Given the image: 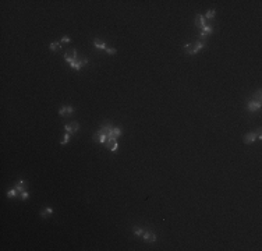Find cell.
I'll use <instances>...</instances> for the list:
<instances>
[{"mask_svg":"<svg viewBox=\"0 0 262 251\" xmlns=\"http://www.w3.org/2000/svg\"><path fill=\"white\" fill-rule=\"evenodd\" d=\"M66 131L68 133V134H74V133H77L80 130V124L77 122H73V123H68V124L64 126Z\"/></svg>","mask_w":262,"mask_h":251,"instance_id":"8992f818","label":"cell"},{"mask_svg":"<svg viewBox=\"0 0 262 251\" xmlns=\"http://www.w3.org/2000/svg\"><path fill=\"white\" fill-rule=\"evenodd\" d=\"M123 134V131H121V128H118V127H113V128L110 130V133H109V137L107 138H113V139H117L120 135Z\"/></svg>","mask_w":262,"mask_h":251,"instance_id":"9c48e42d","label":"cell"},{"mask_svg":"<svg viewBox=\"0 0 262 251\" xmlns=\"http://www.w3.org/2000/svg\"><path fill=\"white\" fill-rule=\"evenodd\" d=\"M73 113H74L73 106H63L59 110V114H60V116H68V114H73Z\"/></svg>","mask_w":262,"mask_h":251,"instance_id":"8fae6325","label":"cell"},{"mask_svg":"<svg viewBox=\"0 0 262 251\" xmlns=\"http://www.w3.org/2000/svg\"><path fill=\"white\" fill-rule=\"evenodd\" d=\"M195 25L198 27V28H201V29H202V28H204L205 25H208V24H207V20H205L204 15L198 14V17L195 18Z\"/></svg>","mask_w":262,"mask_h":251,"instance_id":"30bf717a","label":"cell"},{"mask_svg":"<svg viewBox=\"0 0 262 251\" xmlns=\"http://www.w3.org/2000/svg\"><path fill=\"white\" fill-rule=\"evenodd\" d=\"M28 195H29V193H28V191L25 190V191H23V193L20 194V198H21V200H23V201H25L27 198H28Z\"/></svg>","mask_w":262,"mask_h":251,"instance_id":"d6986e66","label":"cell"},{"mask_svg":"<svg viewBox=\"0 0 262 251\" xmlns=\"http://www.w3.org/2000/svg\"><path fill=\"white\" fill-rule=\"evenodd\" d=\"M93 45H95V48H98V49H103V50H106L109 55H116V49L114 48H109V46H106L102 41H99V39H93Z\"/></svg>","mask_w":262,"mask_h":251,"instance_id":"5b68a950","label":"cell"},{"mask_svg":"<svg viewBox=\"0 0 262 251\" xmlns=\"http://www.w3.org/2000/svg\"><path fill=\"white\" fill-rule=\"evenodd\" d=\"M261 106H262V101L261 99H257V98H252L247 103V107L249 112H258L261 109Z\"/></svg>","mask_w":262,"mask_h":251,"instance_id":"277c9868","label":"cell"},{"mask_svg":"<svg viewBox=\"0 0 262 251\" xmlns=\"http://www.w3.org/2000/svg\"><path fill=\"white\" fill-rule=\"evenodd\" d=\"M52 213H53V209L52 208H45L42 212H40V216H42V218H48V216L52 215Z\"/></svg>","mask_w":262,"mask_h":251,"instance_id":"5bb4252c","label":"cell"},{"mask_svg":"<svg viewBox=\"0 0 262 251\" xmlns=\"http://www.w3.org/2000/svg\"><path fill=\"white\" fill-rule=\"evenodd\" d=\"M144 232H145V230H142V229H134V234H135V236H141V237H142Z\"/></svg>","mask_w":262,"mask_h":251,"instance_id":"ac0fdd59","label":"cell"},{"mask_svg":"<svg viewBox=\"0 0 262 251\" xmlns=\"http://www.w3.org/2000/svg\"><path fill=\"white\" fill-rule=\"evenodd\" d=\"M205 46H207V42L199 39V41H195V42L184 45V52H186L187 55H197L198 52H201Z\"/></svg>","mask_w":262,"mask_h":251,"instance_id":"3957f363","label":"cell"},{"mask_svg":"<svg viewBox=\"0 0 262 251\" xmlns=\"http://www.w3.org/2000/svg\"><path fill=\"white\" fill-rule=\"evenodd\" d=\"M49 49H50L52 52H57L61 49V42H52L50 45H49Z\"/></svg>","mask_w":262,"mask_h":251,"instance_id":"4fadbf2b","label":"cell"},{"mask_svg":"<svg viewBox=\"0 0 262 251\" xmlns=\"http://www.w3.org/2000/svg\"><path fill=\"white\" fill-rule=\"evenodd\" d=\"M70 135H71V134L66 133V134H64V137H63V139H61V145H67V144H68V139H70Z\"/></svg>","mask_w":262,"mask_h":251,"instance_id":"e0dca14e","label":"cell"},{"mask_svg":"<svg viewBox=\"0 0 262 251\" xmlns=\"http://www.w3.org/2000/svg\"><path fill=\"white\" fill-rule=\"evenodd\" d=\"M113 128L112 124H105L102 127L101 130H98V131L93 134L92 139L95 142H101V144H106V141H107V137H109V133H110V130Z\"/></svg>","mask_w":262,"mask_h":251,"instance_id":"7a4b0ae2","label":"cell"},{"mask_svg":"<svg viewBox=\"0 0 262 251\" xmlns=\"http://www.w3.org/2000/svg\"><path fill=\"white\" fill-rule=\"evenodd\" d=\"M142 238H144L145 241H148V243H155V241H156V234L152 233V232H144Z\"/></svg>","mask_w":262,"mask_h":251,"instance_id":"ba28073f","label":"cell"},{"mask_svg":"<svg viewBox=\"0 0 262 251\" xmlns=\"http://www.w3.org/2000/svg\"><path fill=\"white\" fill-rule=\"evenodd\" d=\"M63 57H64V60L67 61V63H70L71 69L76 70V71H80L81 67H82L84 64H88V59H86V57H80L78 52H77V50H73V53H71V55L66 52Z\"/></svg>","mask_w":262,"mask_h":251,"instance_id":"6da1fadb","label":"cell"},{"mask_svg":"<svg viewBox=\"0 0 262 251\" xmlns=\"http://www.w3.org/2000/svg\"><path fill=\"white\" fill-rule=\"evenodd\" d=\"M215 13H216L215 10H208V11H207V14H205V18L211 20V18H213V17H215Z\"/></svg>","mask_w":262,"mask_h":251,"instance_id":"2e32d148","label":"cell"},{"mask_svg":"<svg viewBox=\"0 0 262 251\" xmlns=\"http://www.w3.org/2000/svg\"><path fill=\"white\" fill-rule=\"evenodd\" d=\"M17 195H20V193H18L15 188H11V190L7 193V197L8 198H14V197H17Z\"/></svg>","mask_w":262,"mask_h":251,"instance_id":"9a60e30c","label":"cell"},{"mask_svg":"<svg viewBox=\"0 0 262 251\" xmlns=\"http://www.w3.org/2000/svg\"><path fill=\"white\" fill-rule=\"evenodd\" d=\"M212 32H213V28H212V25H205L201 29V34H199V38H201V41H202V39H205L207 36H209Z\"/></svg>","mask_w":262,"mask_h":251,"instance_id":"52a82bcc","label":"cell"},{"mask_svg":"<svg viewBox=\"0 0 262 251\" xmlns=\"http://www.w3.org/2000/svg\"><path fill=\"white\" fill-rule=\"evenodd\" d=\"M258 138V135H257V133H248V134H245V137H244V142L245 144H251V142H254L255 139Z\"/></svg>","mask_w":262,"mask_h":251,"instance_id":"7c38bea8","label":"cell"},{"mask_svg":"<svg viewBox=\"0 0 262 251\" xmlns=\"http://www.w3.org/2000/svg\"><path fill=\"white\" fill-rule=\"evenodd\" d=\"M61 42H66V43H68V42H70V38H68V36H63V39H61Z\"/></svg>","mask_w":262,"mask_h":251,"instance_id":"ffe728a7","label":"cell"}]
</instances>
